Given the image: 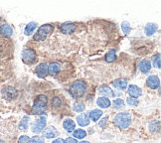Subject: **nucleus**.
<instances>
[{"label":"nucleus","mask_w":161,"mask_h":143,"mask_svg":"<svg viewBox=\"0 0 161 143\" xmlns=\"http://www.w3.org/2000/svg\"><path fill=\"white\" fill-rule=\"evenodd\" d=\"M86 89H87V84L84 81H76V82H74L71 84L69 92L73 97L79 99V97L84 96L86 93Z\"/></svg>","instance_id":"1"},{"label":"nucleus","mask_w":161,"mask_h":143,"mask_svg":"<svg viewBox=\"0 0 161 143\" xmlns=\"http://www.w3.org/2000/svg\"><path fill=\"white\" fill-rule=\"evenodd\" d=\"M131 120H132V117H131V115L129 114V113L120 112V113H118V114L115 115V117L114 119V122L118 128L124 129V128H127L128 126L130 125Z\"/></svg>","instance_id":"2"},{"label":"nucleus","mask_w":161,"mask_h":143,"mask_svg":"<svg viewBox=\"0 0 161 143\" xmlns=\"http://www.w3.org/2000/svg\"><path fill=\"white\" fill-rule=\"evenodd\" d=\"M46 105H47V96L43 95L38 96L37 99L34 102L33 107H32V113L33 114H43V113H45Z\"/></svg>","instance_id":"3"},{"label":"nucleus","mask_w":161,"mask_h":143,"mask_svg":"<svg viewBox=\"0 0 161 143\" xmlns=\"http://www.w3.org/2000/svg\"><path fill=\"white\" fill-rule=\"evenodd\" d=\"M54 31V27L50 24H45L42 25L41 27L38 29L37 33L33 36L34 41H44L47 38V36L51 34Z\"/></svg>","instance_id":"4"},{"label":"nucleus","mask_w":161,"mask_h":143,"mask_svg":"<svg viewBox=\"0 0 161 143\" xmlns=\"http://www.w3.org/2000/svg\"><path fill=\"white\" fill-rule=\"evenodd\" d=\"M35 60H36V52L33 49H24L23 52H22V61L25 64L30 65L33 64Z\"/></svg>","instance_id":"5"},{"label":"nucleus","mask_w":161,"mask_h":143,"mask_svg":"<svg viewBox=\"0 0 161 143\" xmlns=\"http://www.w3.org/2000/svg\"><path fill=\"white\" fill-rule=\"evenodd\" d=\"M45 125H46V119H45V117H40L39 119L35 120V121L32 123V125H31L32 131L34 133H40L43 131V128L45 127Z\"/></svg>","instance_id":"6"},{"label":"nucleus","mask_w":161,"mask_h":143,"mask_svg":"<svg viewBox=\"0 0 161 143\" xmlns=\"http://www.w3.org/2000/svg\"><path fill=\"white\" fill-rule=\"evenodd\" d=\"M127 92H128V95L130 96V97L136 99H137V97H139L141 95H142V90H141V89L138 87L137 86H135V84H130L127 89Z\"/></svg>","instance_id":"7"},{"label":"nucleus","mask_w":161,"mask_h":143,"mask_svg":"<svg viewBox=\"0 0 161 143\" xmlns=\"http://www.w3.org/2000/svg\"><path fill=\"white\" fill-rule=\"evenodd\" d=\"M146 84L150 89L156 90V89H158L160 86V80L158 77H156L153 75V76L148 77V79L146 80Z\"/></svg>","instance_id":"8"},{"label":"nucleus","mask_w":161,"mask_h":143,"mask_svg":"<svg viewBox=\"0 0 161 143\" xmlns=\"http://www.w3.org/2000/svg\"><path fill=\"white\" fill-rule=\"evenodd\" d=\"M2 93L6 99H14V97L17 96L18 92L16 90V89H14L13 87H5V89L2 90Z\"/></svg>","instance_id":"9"},{"label":"nucleus","mask_w":161,"mask_h":143,"mask_svg":"<svg viewBox=\"0 0 161 143\" xmlns=\"http://www.w3.org/2000/svg\"><path fill=\"white\" fill-rule=\"evenodd\" d=\"M60 28H61L62 33H64V34H72V33L75 32L77 27H76V24L68 22V23H64V24L61 25Z\"/></svg>","instance_id":"10"},{"label":"nucleus","mask_w":161,"mask_h":143,"mask_svg":"<svg viewBox=\"0 0 161 143\" xmlns=\"http://www.w3.org/2000/svg\"><path fill=\"white\" fill-rule=\"evenodd\" d=\"M36 74L37 76L43 79V78L47 77L48 75V66L45 63H42L40 65H38L36 68Z\"/></svg>","instance_id":"11"},{"label":"nucleus","mask_w":161,"mask_h":143,"mask_svg":"<svg viewBox=\"0 0 161 143\" xmlns=\"http://www.w3.org/2000/svg\"><path fill=\"white\" fill-rule=\"evenodd\" d=\"M61 70V65L57 62H53L48 66V74L50 76H56Z\"/></svg>","instance_id":"12"},{"label":"nucleus","mask_w":161,"mask_h":143,"mask_svg":"<svg viewBox=\"0 0 161 143\" xmlns=\"http://www.w3.org/2000/svg\"><path fill=\"white\" fill-rule=\"evenodd\" d=\"M12 34H13V29L10 25L3 24L0 26V35H2L3 37H10Z\"/></svg>","instance_id":"13"},{"label":"nucleus","mask_w":161,"mask_h":143,"mask_svg":"<svg viewBox=\"0 0 161 143\" xmlns=\"http://www.w3.org/2000/svg\"><path fill=\"white\" fill-rule=\"evenodd\" d=\"M57 134H58V131H57V129L54 127V126H49V127H47L43 131V135L46 138H49V139L56 137Z\"/></svg>","instance_id":"14"},{"label":"nucleus","mask_w":161,"mask_h":143,"mask_svg":"<svg viewBox=\"0 0 161 143\" xmlns=\"http://www.w3.org/2000/svg\"><path fill=\"white\" fill-rule=\"evenodd\" d=\"M77 121H78V124L80 126H88L90 124L89 114H87V113H82V114H80L78 117H77Z\"/></svg>","instance_id":"15"},{"label":"nucleus","mask_w":161,"mask_h":143,"mask_svg":"<svg viewBox=\"0 0 161 143\" xmlns=\"http://www.w3.org/2000/svg\"><path fill=\"white\" fill-rule=\"evenodd\" d=\"M138 68H139V70L141 71V73L143 74H147L148 72L150 71L151 69V63L149 60H142L140 62L139 66H138Z\"/></svg>","instance_id":"16"},{"label":"nucleus","mask_w":161,"mask_h":143,"mask_svg":"<svg viewBox=\"0 0 161 143\" xmlns=\"http://www.w3.org/2000/svg\"><path fill=\"white\" fill-rule=\"evenodd\" d=\"M63 127L65 128L67 132H74L76 128V124L72 119H66L63 122Z\"/></svg>","instance_id":"17"},{"label":"nucleus","mask_w":161,"mask_h":143,"mask_svg":"<svg viewBox=\"0 0 161 143\" xmlns=\"http://www.w3.org/2000/svg\"><path fill=\"white\" fill-rule=\"evenodd\" d=\"M99 92L101 93L102 95H104L105 96H108V97H114V90H112L108 86H105V84H104V86H102L101 87H99Z\"/></svg>","instance_id":"18"},{"label":"nucleus","mask_w":161,"mask_h":143,"mask_svg":"<svg viewBox=\"0 0 161 143\" xmlns=\"http://www.w3.org/2000/svg\"><path fill=\"white\" fill-rule=\"evenodd\" d=\"M96 105H98L101 108H108V106H111V100L108 99V97H99V99H98V100H96Z\"/></svg>","instance_id":"19"},{"label":"nucleus","mask_w":161,"mask_h":143,"mask_svg":"<svg viewBox=\"0 0 161 143\" xmlns=\"http://www.w3.org/2000/svg\"><path fill=\"white\" fill-rule=\"evenodd\" d=\"M112 84H114V87H117V89L124 90H126V87H127V81L123 79H118V80L114 81Z\"/></svg>","instance_id":"20"},{"label":"nucleus","mask_w":161,"mask_h":143,"mask_svg":"<svg viewBox=\"0 0 161 143\" xmlns=\"http://www.w3.org/2000/svg\"><path fill=\"white\" fill-rule=\"evenodd\" d=\"M157 31V25L154 23H148L145 28H144V32L147 36H152Z\"/></svg>","instance_id":"21"},{"label":"nucleus","mask_w":161,"mask_h":143,"mask_svg":"<svg viewBox=\"0 0 161 143\" xmlns=\"http://www.w3.org/2000/svg\"><path fill=\"white\" fill-rule=\"evenodd\" d=\"M102 115V111L101 109H94L90 112V114H89L90 117L89 118H91L94 122H96L99 118H101Z\"/></svg>","instance_id":"22"},{"label":"nucleus","mask_w":161,"mask_h":143,"mask_svg":"<svg viewBox=\"0 0 161 143\" xmlns=\"http://www.w3.org/2000/svg\"><path fill=\"white\" fill-rule=\"evenodd\" d=\"M37 23L36 22H30L29 24L26 25V27H25V30H24V34L26 36H29L32 34V32H33L35 29L37 28Z\"/></svg>","instance_id":"23"},{"label":"nucleus","mask_w":161,"mask_h":143,"mask_svg":"<svg viewBox=\"0 0 161 143\" xmlns=\"http://www.w3.org/2000/svg\"><path fill=\"white\" fill-rule=\"evenodd\" d=\"M149 130L152 133H158L160 131V121L154 120L149 124Z\"/></svg>","instance_id":"24"},{"label":"nucleus","mask_w":161,"mask_h":143,"mask_svg":"<svg viewBox=\"0 0 161 143\" xmlns=\"http://www.w3.org/2000/svg\"><path fill=\"white\" fill-rule=\"evenodd\" d=\"M73 136L75 139H83L87 136V132L84 129H77L73 132Z\"/></svg>","instance_id":"25"},{"label":"nucleus","mask_w":161,"mask_h":143,"mask_svg":"<svg viewBox=\"0 0 161 143\" xmlns=\"http://www.w3.org/2000/svg\"><path fill=\"white\" fill-rule=\"evenodd\" d=\"M115 58H117V55H115V50H114V49L108 51V53L105 55V61L108 62V63L114 62L115 60Z\"/></svg>","instance_id":"26"},{"label":"nucleus","mask_w":161,"mask_h":143,"mask_svg":"<svg viewBox=\"0 0 161 143\" xmlns=\"http://www.w3.org/2000/svg\"><path fill=\"white\" fill-rule=\"evenodd\" d=\"M28 122H29V116H24L23 119L21 120L20 124H19V128L21 130H25V129L28 128Z\"/></svg>","instance_id":"27"},{"label":"nucleus","mask_w":161,"mask_h":143,"mask_svg":"<svg viewBox=\"0 0 161 143\" xmlns=\"http://www.w3.org/2000/svg\"><path fill=\"white\" fill-rule=\"evenodd\" d=\"M121 29H122V31L124 32V34H125V35H128V34L130 33V31H131L130 24L128 23L127 21L122 22V23H121Z\"/></svg>","instance_id":"28"},{"label":"nucleus","mask_w":161,"mask_h":143,"mask_svg":"<svg viewBox=\"0 0 161 143\" xmlns=\"http://www.w3.org/2000/svg\"><path fill=\"white\" fill-rule=\"evenodd\" d=\"M73 109H74V111L82 112V111H84V109H85V105H84L83 102H78L73 105Z\"/></svg>","instance_id":"29"},{"label":"nucleus","mask_w":161,"mask_h":143,"mask_svg":"<svg viewBox=\"0 0 161 143\" xmlns=\"http://www.w3.org/2000/svg\"><path fill=\"white\" fill-rule=\"evenodd\" d=\"M124 105V102H123V100L120 99H114V102H112V106L114 107V108H121L122 106Z\"/></svg>","instance_id":"30"},{"label":"nucleus","mask_w":161,"mask_h":143,"mask_svg":"<svg viewBox=\"0 0 161 143\" xmlns=\"http://www.w3.org/2000/svg\"><path fill=\"white\" fill-rule=\"evenodd\" d=\"M29 143H45V140L42 136L36 135V136H33V137L29 140Z\"/></svg>","instance_id":"31"},{"label":"nucleus","mask_w":161,"mask_h":143,"mask_svg":"<svg viewBox=\"0 0 161 143\" xmlns=\"http://www.w3.org/2000/svg\"><path fill=\"white\" fill-rule=\"evenodd\" d=\"M61 103H62V100H61L60 97H54L52 99V107L53 108H58L59 106H61Z\"/></svg>","instance_id":"32"},{"label":"nucleus","mask_w":161,"mask_h":143,"mask_svg":"<svg viewBox=\"0 0 161 143\" xmlns=\"http://www.w3.org/2000/svg\"><path fill=\"white\" fill-rule=\"evenodd\" d=\"M153 65H154V67L157 68V69H160V54H157L155 55V56L153 57Z\"/></svg>","instance_id":"33"},{"label":"nucleus","mask_w":161,"mask_h":143,"mask_svg":"<svg viewBox=\"0 0 161 143\" xmlns=\"http://www.w3.org/2000/svg\"><path fill=\"white\" fill-rule=\"evenodd\" d=\"M126 102H127V105H134V106L138 105V103H139V102H138V100H137L136 99H132V97H127Z\"/></svg>","instance_id":"34"},{"label":"nucleus","mask_w":161,"mask_h":143,"mask_svg":"<svg viewBox=\"0 0 161 143\" xmlns=\"http://www.w3.org/2000/svg\"><path fill=\"white\" fill-rule=\"evenodd\" d=\"M29 140H30L29 136H27V135H22L21 137L18 139V143H29Z\"/></svg>","instance_id":"35"},{"label":"nucleus","mask_w":161,"mask_h":143,"mask_svg":"<svg viewBox=\"0 0 161 143\" xmlns=\"http://www.w3.org/2000/svg\"><path fill=\"white\" fill-rule=\"evenodd\" d=\"M64 143H77V140L73 137H68L66 140H64Z\"/></svg>","instance_id":"36"},{"label":"nucleus","mask_w":161,"mask_h":143,"mask_svg":"<svg viewBox=\"0 0 161 143\" xmlns=\"http://www.w3.org/2000/svg\"><path fill=\"white\" fill-rule=\"evenodd\" d=\"M107 120H108V117H105L104 119H102V122H99V126H101V127H104V126H105V123L107 122Z\"/></svg>","instance_id":"37"},{"label":"nucleus","mask_w":161,"mask_h":143,"mask_svg":"<svg viewBox=\"0 0 161 143\" xmlns=\"http://www.w3.org/2000/svg\"><path fill=\"white\" fill-rule=\"evenodd\" d=\"M53 143H64V139H62V138H58V139H56V140H54Z\"/></svg>","instance_id":"38"},{"label":"nucleus","mask_w":161,"mask_h":143,"mask_svg":"<svg viewBox=\"0 0 161 143\" xmlns=\"http://www.w3.org/2000/svg\"><path fill=\"white\" fill-rule=\"evenodd\" d=\"M2 51H3V47L1 46V45H0V53H1Z\"/></svg>","instance_id":"39"},{"label":"nucleus","mask_w":161,"mask_h":143,"mask_svg":"<svg viewBox=\"0 0 161 143\" xmlns=\"http://www.w3.org/2000/svg\"><path fill=\"white\" fill-rule=\"evenodd\" d=\"M79 143H90L89 141H80V142H79Z\"/></svg>","instance_id":"40"},{"label":"nucleus","mask_w":161,"mask_h":143,"mask_svg":"<svg viewBox=\"0 0 161 143\" xmlns=\"http://www.w3.org/2000/svg\"><path fill=\"white\" fill-rule=\"evenodd\" d=\"M0 143H3V141H1V140H0Z\"/></svg>","instance_id":"41"}]
</instances>
